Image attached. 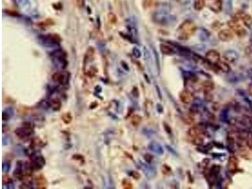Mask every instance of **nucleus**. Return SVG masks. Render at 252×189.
Instances as JSON below:
<instances>
[{
  "label": "nucleus",
  "instance_id": "nucleus-1",
  "mask_svg": "<svg viewBox=\"0 0 252 189\" xmlns=\"http://www.w3.org/2000/svg\"><path fill=\"white\" fill-rule=\"evenodd\" d=\"M196 25L192 21L185 20L177 29L178 37L180 40H187L196 30Z\"/></svg>",
  "mask_w": 252,
  "mask_h": 189
},
{
  "label": "nucleus",
  "instance_id": "nucleus-2",
  "mask_svg": "<svg viewBox=\"0 0 252 189\" xmlns=\"http://www.w3.org/2000/svg\"><path fill=\"white\" fill-rule=\"evenodd\" d=\"M55 66L62 69H65L67 65L66 53L62 50H56L50 54Z\"/></svg>",
  "mask_w": 252,
  "mask_h": 189
},
{
  "label": "nucleus",
  "instance_id": "nucleus-3",
  "mask_svg": "<svg viewBox=\"0 0 252 189\" xmlns=\"http://www.w3.org/2000/svg\"><path fill=\"white\" fill-rule=\"evenodd\" d=\"M34 128L29 122H25L23 126L17 127L15 134L20 139H25L32 136L34 134Z\"/></svg>",
  "mask_w": 252,
  "mask_h": 189
},
{
  "label": "nucleus",
  "instance_id": "nucleus-4",
  "mask_svg": "<svg viewBox=\"0 0 252 189\" xmlns=\"http://www.w3.org/2000/svg\"><path fill=\"white\" fill-rule=\"evenodd\" d=\"M40 41L45 46L48 47H54L55 45H59L61 41V38L58 34H47L40 36Z\"/></svg>",
  "mask_w": 252,
  "mask_h": 189
},
{
  "label": "nucleus",
  "instance_id": "nucleus-5",
  "mask_svg": "<svg viewBox=\"0 0 252 189\" xmlns=\"http://www.w3.org/2000/svg\"><path fill=\"white\" fill-rule=\"evenodd\" d=\"M71 74L67 71H58L53 74L52 80L61 86H67L69 83Z\"/></svg>",
  "mask_w": 252,
  "mask_h": 189
},
{
  "label": "nucleus",
  "instance_id": "nucleus-6",
  "mask_svg": "<svg viewBox=\"0 0 252 189\" xmlns=\"http://www.w3.org/2000/svg\"><path fill=\"white\" fill-rule=\"evenodd\" d=\"M31 159L32 162L30 165L33 170H40L45 165V159L43 156L33 154Z\"/></svg>",
  "mask_w": 252,
  "mask_h": 189
},
{
  "label": "nucleus",
  "instance_id": "nucleus-7",
  "mask_svg": "<svg viewBox=\"0 0 252 189\" xmlns=\"http://www.w3.org/2000/svg\"><path fill=\"white\" fill-rule=\"evenodd\" d=\"M228 25L229 27L238 36L243 37L246 35V30L238 22V19L230 20L228 22Z\"/></svg>",
  "mask_w": 252,
  "mask_h": 189
},
{
  "label": "nucleus",
  "instance_id": "nucleus-8",
  "mask_svg": "<svg viewBox=\"0 0 252 189\" xmlns=\"http://www.w3.org/2000/svg\"><path fill=\"white\" fill-rule=\"evenodd\" d=\"M139 166L148 179H152L156 176L157 172H156V170L154 167L141 162H139Z\"/></svg>",
  "mask_w": 252,
  "mask_h": 189
},
{
  "label": "nucleus",
  "instance_id": "nucleus-9",
  "mask_svg": "<svg viewBox=\"0 0 252 189\" xmlns=\"http://www.w3.org/2000/svg\"><path fill=\"white\" fill-rule=\"evenodd\" d=\"M206 59L209 63L216 65L220 60L219 53L216 50H209L205 54Z\"/></svg>",
  "mask_w": 252,
  "mask_h": 189
},
{
  "label": "nucleus",
  "instance_id": "nucleus-10",
  "mask_svg": "<svg viewBox=\"0 0 252 189\" xmlns=\"http://www.w3.org/2000/svg\"><path fill=\"white\" fill-rule=\"evenodd\" d=\"M205 131V126L203 125H197L194 127H191L189 131V134L192 137H198L201 134H203Z\"/></svg>",
  "mask_w": 252,
  "mask_h": 189
},
{
  "label": "nucleus",
  "instance_id": "nucleus-11",
  "mask_svg": "<svg viewBox=\"0 0 252 189\" xmlns=\"http://www.w3.org/2000/svg\"><path fill=\"white\" fill-rule=\"evenodd\" d=\"M218 37L221 41L223 42H228L231 41L234 37L233 33L229 29H224L221 30L218 34Z\"/></svg>",
  "mask_w": 252,
  "mask_h": 189
},
{
  "label": "nucleus",
  "instance_id": "nucleus-12",
  "mask_svg": "<svg viewBox=\"0 0 252 189\" xmlns=\"http://www.w3.org/2000/svg\"><path fill=\"white\" fill-rule=\"evenodd\" d=\"M148 148L150 151L156 153V154H157L158 155H161L164 153V150H163L162 146L159 144V142H157L156 141L151 142L149 144Z\"/></svg>",
  "mask_w": 252,
  "mask_h": 189
},
{
  "label": "nucleus",
  "instance_id": "nucleus-13",
  "mask_svg": "<svg viewBox=\"0 0 252 189\" xmlns=\"http://www.w3.org/2000/svg\"><path fill=\"white\" fill-rule=\"evenodd\" d=\"M193 94L190 91L184 90L180 93V99L184 103H189L192 101Z\"/></svg>",
  "mask_w": 252,
  "mask_h": 189
},
{
  "label": "nucleus",
  "instance_id": "nucleus-14",
  "mask_svg": "<svg viewBox=\"0 0 252 189\" xmlns=\"http://www.w3.org/2000/svg\"><path fill=\"white\" fill-rule=\"evenodd\" d=\"M14 115V110L12 107H6L2 113V120L3 121H8Z\"/></svg>",
  "mask_w": 252,
  "mask_h": 189
},
{
  "label": "nucleus",
  "instance_id": "nucleus-15",
  "mask_svg": "<svg viewBox=\"0 0 252 189\" xmlns=\"http://www.w3.org/2000/svg\"><path fill=\"white\" fill-rule=\"evenodd\" d=\"M49 103L50 105V108L54 111H59L61 109L62 103L58 98L51 99L50 101H49Z\"/></svg>",
  "mask_w": 252,
  "mask_h": 189
},
{
  "label": "nucleus",
  "instance_id": "nucleus-16",
  "mask_svg": "<svg viewBox=\"0 0 252 189\" xmlns=\"http://www.w3.org/2000/svg\"><path fill=\"white\" fill-rule=\"evenodd\" d=\"M238 159L235 156H231L228 163V170L231 172L235 171L238 168Z\"/></svg>",
  "mask_w": 252,
  "mask_h": 189
},
{
  "label": "nucleus",
  "instance_id": "nucleus-17",
  "mask_svg": "<svg viewBox=\"0 0 252 189\" xmlns=\"http://www.w3.org/2000/svg\"><path fill=\"white\" fill-rule=\"evenodd\" d=\"M220 168L218 165H214L212 166V167L209 170V179H213V181L216 180V178L218 176V175L220 172Z\"/></svg>",
  "mask_w": 252,
  "mask_h": 189
},
{
  "label": "nucleus",
  "instance_id": "nucleus-18",
  "mask_svg": "<svg viewBox=\"0 0 252 189\" xmlns=\"http://www.w3.org/2000/svg\"><path fill=\"white\" fill-rule=\"evenodd\" d=\"M240 19L242 20V22L248 27L252 26V17L248 14L241 13L238 16Z\"/></svg>",
  "mask_w": 252,
  "mask_h": 189
},
{
  "label": "nucleus",
  "instance_id": "nucleus-19",
  "mask_svg": "<svg viewBox=\"0 0 252 189\" xmlns=\"http://www.w3.org/2000/svg\"><path fill=\"white\" fill-rule=\"evenodd\" d=\"M213 3L209 5L210 8L214 12H219L222 9V1L221 0H212Z\"/></svg>",
  "mask_w": 252,
  "mask_h": 189
},
{
  "label": "nucleus",
  "instance_id": "nucleus-20",
  "mask_svg": "<svg viewBox=\"0 0 252 189\" xmlns=\"http://www.w3.org/2000/svg\"><path fill=\"white\" fill-rule=\"evenodd\" d=\"M36 184H37V187H38L37 188H46L47 182L45 178L44 177V176L40 175L37 178Z\"/></svg>",
  "mask_w": 252,
  "mask_h": 189
},
{
  "label": "nucleus",
  "instance_id": "nucleus-21",
  "mask_svg": "<svg viewBox=\"0 0 252 189\" xmlns=\"http://www.w3.org/2000/svg\"><path fill=\"white\" fill-rule=\"evenodd\" d=\"M160 51L163 54L172 55L174 54V50L170 46L166 44H161Z\"/></svg>",
  "mask_w": 252,
  "mask_h": 189
},
{
  "label": "nucleus",
  "instance_id": "nucleus-22",
  "mask_svg": "<svg viewBox=\"0 0 252 189\" xmlns=\"http://www.w3.org/2000/svg\"><path fill=\"white\" fill-rule=\"evenodd\" d=\"M225 58L227 60H229V61L233 62L238 59V54L236 52L233 51H228L225 54Z\"/></svg>",
  "mask_w": 252,
  "mask_h": 189
},
{
  "label": "nucleus",
  "instance_id": "nucleus-23",
  "mask_svg": "<svg viewBox=\"0 0 252 189\" xmlns=\"http://www.w3.org/2000/svg\"><path fill=\"white\" fill-rule=\"evenodd\" d=\"M205 6V0H196L194 2V8L197 11H201Z\"/></svg>",
  "mask_w": 252,
  "mask_h": 189
},
{
  "label": "nucleus",
  "instance_id": "nucleus-24",
  "mask_svg": "<svg viewBox=\"0 0 252 189\" xmlns=\"http://www.w3.org/2000/svg\"><path fill=\"white\" fill-rule=\"evenodd\" d=\"M202 87H203L204 91L208 93L209 91H211L214 88V83L211 81L207 80L202 83Z\"/></svg>",
  "mask_w": 252,
  "mask_h": 189
},
{
  "label": "nucleus",
  "instance_id": "nucleus-25",
  "mask_svg": "<svg viewBox=\"0 0 252 189\" xmlns=\"http://www.w3.org/2000/svg\"><path fill=\"white\" fill-rule=\"evenodd\" d=\"M142 121V117L139 115H134L131 117V124L134 126H138Z\"/></svg>",
  "mask_w": 252,
  "mask_h": 189
},
{
  "label": "nucleus",
  "instance_id": "nucleus-26",
  "mask_svg": "<svg viewBox=\"0 0 252 189\" xmlns=\"http://www.w3.org/2000/svg\"><path fill=\"white\" fill-rule=\"evenodd\" d=\"M216 65L218 66L219 69L222 70V71H224V72H225V73L228 72V71L230 70V67H229V65H228V64H226V63L221 62L219 60V61L217 64H216Z\"/></svg>",
  "mask_w": 252,
  "mask_h": 189
},
{
  "label": "nucleus",
  "instance_id": "nucleus-27",
  "mask_svg": "<svg viewBox=\"0 0 252 189\" xmlns=\"http://www.w3.org/2000/svg\"><path fill=\"white\" fill-rule=\"evenodd\" d=\"M72 119H73L72 115L69 112L64 113L62 115V120L65 124H69L72 121Z\"/></svg>",
  "mask_w": 252,
  "mask_h": 189
},
{
  "label": "nucleus",
  "instance_id": "nucleus-28",
  "mask_svg": "<svg viewBox=\"0 0 252 189\" xmlns=\"http://www.w3.org/2000/svg\"><path fill=\"white\" fill-rule=\"evenodd\" d=\"M10 169H11V163H10L9 161H6L3 162L2 164L3 172L8 173Z\"/></svg>",
  "mask_w": 252,
  "mask_h": 189
},
{
  "label": "nucleus",
  "instance_id": "nucleus-29",
  "mask_svg": "<svg viewBox=\"0 0 252 189\" xmlns=\"http://www.w3.org/2000/svg\"><path fill=\"white\" fill-rule=\"evenodd\" d=\"M38 106L41 109H43L44 110H47L49 108H50V105H49V101H45V100H41L39 103H38Z\"/></svg>",
  "mask_w": 252,
  "mask_h": 189
},
{
  "label": "nucleus",
  "instance_id": "nucleus-30",
  "mask_svg": "<svg viewBox=\"0 0 252 189\" xmlns=\"http://www.w3.org/2000/svg\"><path fill=\"white\" fill-rule=\"evenodd\" d=\"M155 4L154 0H145L143 2V6L145 8H149L153 6Z\"/></svg>",
  "mask_w": 252,
  "mask_h": 189
},
{
  "label": "nucleus",
  "instance_id": "nucleus-31",
  "mask_svg": "<svg viewBox=\"0 0 252 189\" xmlns=\"http://www.w3.org/2000/svg\"><path fill=\"white\" fill-rule=\"evenodd\" d=\"M108 20L110 23H115L117 22V18L114 13H110L108 15Z\"/></svg>",
  "mask_w": 252,
  "mask_h": 189
},
{
  "label": "nucleus",
  "instance_id": "nucleus-32",
  "mask_svg": "<svg viewBox=\"0 0 252 189\" xmlns=\"http://www.w3.org/2000/svg\"><path fill=\"white\" fill-rule=\"evenodd\" d=\"M122 184L124 188H127V189L133 188V185L130 183V181L129 180L127 179L123 180Z\"/></svg>",
  "mask_w": 252,
  "mask_h": 189
},
{
  "label": "nucleus",
  "instance_id": "nucleus-33",
  "mask_svg": "<svg viewBox=\"0 0 252 189\" xmlns=\"http://www.w3.org/2000/svg\"><path fill=\"white\" fill-rule=\"evenodd\" d=\"M162 173L165 175H170L172 173V169L170 168V167L166 165H164L162 166Z\"/></svg>",
  "mask_w": 252,
  "mask_h": 189
},
{
  "label": "nucleus",
  "instance_id": "nucleus-34",
  "mask_svg": "<svg viewBox=\"0 0 252 189\" xmlns=\"http://www.w3.org/2000/svg\"><path fill=\"white\" fill-rule=\"evenodd\" d=\"M228 119V112H227L226 110H222L221 112V113H220V119H221L222 122L225 121Z\"/></svg>",
  "mask_w": 252,
  "mask_h": 189
},
{
  "label": "nucleus",
  "instance_id": "nucleus-35",
  "mask_svg": "<svg viewBox=\"0 0 252 189\" xmlns=\"http://www.w3.org/2000/svg\"><path fill=\"white\" fill-rule=\"evenodd\" d=\"M183 117L184 122H186L188 124H190L194 122V119H192V117L190 115H183Z\"/></svg>",
  "mask_w": 252,
  "mask_h": 189
},
{
  "label": "nucleus",
  "instance_id": "nucleus-36",
  "mask_svg": "<svg viewBox=\"0 0 252 189\" xmlns=\"http://www.w3.org/2000/svg\"><path fill=\"white\" fill-rule=\"evenodd\" d=\"M129 175L134 178L135 180H139L141 177L140 173L137 172H135V171H131V172H130Z\"/></svg>",
  "mask_w": 252,
  "mask_h": 189
},
{
  "label": "nucleus",
  "instance_id": "nucleus-37",
  "mask_svg": "<svg viewBox=\"0 0 252 189\" xmlns=\"http://www.w3.org/2000/svg\"><path fill=\"white\" fill-rule=\"evenodd\" d=\"M203 142H204V140H202V139L201 137H200L199 136L195 137L194 140L193 141L194 144L197 145V146H201L202 144H203Z\"/></svg>",
  "mask_w": 252,
  "mask_h": 189
},
{
  "label": "nucleus",
  "instance_id": "nucleus-38",
  "mask_svg": "<svg viewBox=\"0 0 252 189\" xmlns=\"http://www.w3.org/2000/svg\"><path fill=\"white\" fill-rule=\"evenodd\" d=\"M133 54L137 58H140L141 56V52L139 51V49L136 48V47H134L133 49Z\"/></svg>",
  "mask_w": 252,
  "mask_h": 189
},
{
  "label": "nucleus",
  "instance_id": "nucleus-39",
  "mask_svg": "<svg viewBox=\"0 0 252 189\" xmlns=\"http://www.w3.org/2000/svg\"><path fill=\"white\" fill-rule=\"evenodd\" d=\"M94 53H95V49L93 47H89V48H88V51H87V58H91V57L93 56Z\"/></svg>",
  "mask_w": 252,
  "mask_h": 189
},
{
  "label": "nucleus",
  "instance_id": "nucleus-40",
  "mask_svg": "<svg viewBox=\"0 0 252 189\" xmlns=\"http://www.w3.org/2000/svg\"><path fill=\"white\" fill-rule=\"evenodd\" d=\"M144 159L148 163H151L152 161V159H153V157L150 154H148L147 153V154H145L144 155Z\"/></svg>",
  "mask_w": 252,
  "mask_h": 189
},
{
  "label": "nucleus",
  "instance_id": "nucleus-41",
  "mask_svg": "<svg viewBox=\"0 0 252 189\" xmlns=\"http://www.w3.org/2000/svg\"><path fill=\"white\" fill-rule=\"evenodd\" d=\"M132 95H133V97L137 98L139 97V90H138V88L137 87H134L132 90Z\"/></svg>",
  "mask_w": 252,
  "mask_h": 189
},
{
  "label": "nucleus",
  "instance_id": "nucleus-42",
  "mask_svg": "<svg viewBox=\"0 0 252 189\" xmlns=\"http://www.w3.org/2000/svg\"><path fill=\"white\" fill-rule=\"evenodd\" d=\"M143 132L145 135H147V136H150V135H152V133H153L152 131H150V129H147V128H144V129L143 130Z\"/></svg>",
  "mask_w": 252,
  "mask_h": 189
},
{
  "label": "nucleus",
  "instance_id": "nucleus-43",
  "mask_svg": "<svg viewBox=\"0 0 252 189\" xmlns=\"http://www.w3.org/2000/svg\"><path fill=\"white\" fill-rule=\"evenodd\" d=\"M73 159H76V160H80V161H83L84 162V158L83 156H81L80 155H76L73 156Z\"/></svg>",
  "mask_w": 252,
  "mask_h": 189
},
{
  "label": "nucleus",
  "instance_id": "nucleus-44",
  "mask_svg": "<svg viewBox=\"0 0 252 189\" xmlns=\"http://www.w3.org/2000/svg\"><path fill=\"white\" fill-rule=\"evenodd\" d=\"M163 125H164L165 130L166 131V133H172V129H171V127L169 126V125H168L167 124H166V123H164L163 124Z\"/></svg>",
  "mask_w": 252,
  "mask_h": 189
},
{
  "label": "nucleus",
  "instance_id": "nucleus-45",
  "mask_svg": "<svg viewBox=\"0 0 252 189\" xmlns=\"http://www.w3.org/2000/svg\"><path fill=\"white\" fill-rule=\"evenodd\" d=\"M8 142H9V140H8V138L6 136H3V142H2L3 146H6V145H8Z\"/></svg>",
  "mask_w": 252,
  "mask_h": 189
},
{
  "label": "nucleus",
  "instance_id": "nucleus-46",
  "mask_svg": "<svg viewBox=\"0 0 252 189\" xmlns=\"http://www.w3.org/2000/svg\"><path fill=\"white\" fill-rule=\"evenodd\" d=\"M157 109L158 112L159 113H162L163 112V106L160 104V103H158L157 105Z\"/></svg>",
  "mask_w": 252,
  "mask_h": 189
},
{
  "label": "nucleus",
  "instance_id": "nucleus-47",
  "mask_svg": "<svg viewBox=\"0 0 252 189\" xmlns=\"http://www.w3.org/2000/svg\"><path fill=\"white\" fill-rule=\"evenodd\" d=\"M76 3L78 6L81 8V7H83L84 5V0H76Z\"/></svg>",
  "mask_w": 252,
  "mask_h": 189
},
{
  "label": "nucleus",
  "instance_id": "nucleus-48",
  "mask_svg": "<svg viewBox=\"0 0 252 189\" xmlns=\"http://www.w3.org/2000/svg\"><path fill=\"white\" fill-rule=\"evenodd\" d=\"M166 149H167L168 150L170 153H172V154L175 155H176V152L175 151V150H174L173 149H172L171 147H170V146H166Z\"/></svg>",
  "mask_w": 252,
  "mask_h": 189
},
{
  "label": "nucleus",
  "instance_id": "nucleus-49",
  "mask_svg": "<svg viewBox=\"0 0 252 189\" xmlns=\"http://www.w3.org/2000/svg\"><path fill=\"white\" fill-rule=\"evenodd\" d=\"M95 90L96 93H100L102 92V88L100 86V85H97V86L95 88Z\"/></svg>",
  "mask_w": 252,
  "mask_h": 189
},
{
  "label": "nucleus",
  "instance_id": "nucleus-50",
  "mask_svg": "<svg viewBox=\"0 0 252 189\" xmlns=\"http://www.w3.org/2000/svg\"><path fill=\"white\" fill-rule=\"evenodd\" d=\"M121 64H122V66L123 68H124V69L126 70V71H129V68L128 65H127V64H126L125 62L122 61V62H121Z\"/></svg>",
  "mask_w": 252,
  "mask_h": 189
},
{
  "label": "nucleus",
  "instance_id": "nucleus-51",
  "mask_svg": "<svg viewBox=\"0 0 252 189\" xmlns=\"http://www.w3.org/2000/svg\"><path fill=\"white\" fill-rule=\"evenodd\" d=\"M97 106H98V103L97 102H93V103H91V104L90 105V109H95L96 107H97Z\"/></svg>",
  "mask_w": 252,
  "mask_h": 189
},
{
  "label": "nucleus",
  "instance_id": "nucleus-52",
  "mask_svg": "<svg viewBox=\"0 0 252 189\" xmlns=\"http://www.w3.org/2000/svg\"><path fill=\"white\" fill-rule=\"evenodd\" d=\"M248 145L249 146V148L252 149V138L248 141Z\"/></svg>",
  "mask_w": 252,
  "mask_h": 189
},
{
  "label": "nucleus",
  "instance_id": "nucleus-53",
  "mask_svg": "<svg viewBox=\"0 0 252 189\" xmlns=\"http://www.w3.org/2000/svg\"><path fill=\"white\" fill-rule=\"evenodd\" d=\"M157 91H158V93H159V98L161 99V93H160V90H159V89L158 87H157Z\"/></svg>",
  "mask_w": 252,
  "mask_h": 189
},
{
  "label": "nucleus",
  "instance_id": "nucleus-54",
  "mask_svg": "<svg viewBox=\"0 0 252 189\" xmlns=\"http://www.w3.org/2000/svg\"><path fill=\"white\" fill-rule=\"evenodd\" d=\"M144 77L146 78V80H147L146 81L148 82V83H150V80L148 79V78H147V75H146V74H144Z\"/></svg>",
  "mask_w": 252,
  "mask_h": 189
}]
</instances>
